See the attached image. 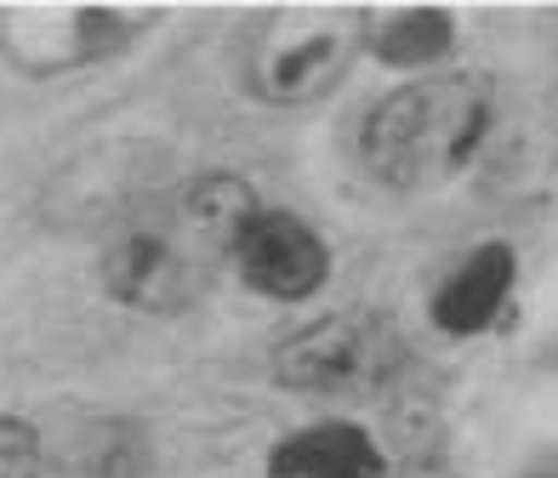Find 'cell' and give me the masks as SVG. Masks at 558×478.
<instances>
[{
  "mask_svg": "<svg viewBox=\"0 0 558 478\" xmlns=\"http://www.w3.org/2000/svg\"><path fill=\"white\" fill-rule=\"evenodd\" d=\"M257 194L245 177H194L189 194L148 222H125L104 250V291L132 314H189L211 285V268L234 262L240 234L257 222Z\"/></svg>",
  "mask_w": 558,
  "mask_h": 478,
  "instance_id": "obj_1",
  "label": "cell"
},
{
  "mask_svg": "<svg viewBox=\"0 0 558 478\" xmlns=\"http://www.w3.org/2000/svg\"><path fill=\"white\" fill-rule=\"evenodd\" d=\"M490 132V86L478 74H422L371 103L360 160L388 188H439Z\"/></svg>",
  "mask_w": 558,
  "mask_h": 478,
  "instance_id": "obj_2",
  "label": "cell"
},
{
  "mask_svg": "<svg viewBox=\"0 0 558 478\" xmlns=\"http://www.w3.org/2000/svg\"><path fill=\"white\" fill-rule=\"evenodd\" d=\"M365 35L371 12H337V7L263 12L245 46V91L274 109L314 103L337 81H348L353 58L365 52Z\"/></svg>",
  "mask_w": 558,
  "mask_h": 478,
  "instance_id": "obj_3",
  "label": "cell"
},
{
  "mask_svg": "<svg viewBox=\"0 0 558 478\" xmlns=\"http://www.w3.org/2000/svg\"><path fill=\"white\" fill-rule=\"evenodd\" d=\"M143 29H160V12L132 7H0V58L29 81L109 63Z\"/></svg>",
  "mask_w": 558,
  "mask_h": 478,
  "instance_id": "obj_4",
  "label": "cell"
},
{
  "mask_svg": "<svg viewBox=\"0 0 558 478\" xmlns=\"http://www.w3.org/2000/svg\"><path fill=\"white\" fill-rule=\"evenodd\" d=\"M399 336L376 314H325L274 347V382L291 393L353 399L383 388L399 365Z\"/></svg>",
  "mask_w": 558,
  "mask_h": 478,
  "instance_id": "obj_5",
  "label": "cell"
},
{
  "mask_svg": "<svg viewBox=\"0 0 558 478\" xmlns=\"http://www.w3.org/2000/svg\"><path fill=\"white\" fill-rule=\"evenodd\" d=\"M234 273L268 302H308L331 273V245L291 211H257L234 245Z\"/></svg>",
  "mask_w": 558,
  "mask_h": 478,
  "instance_id": "obj_6",
  "label": "cell"
},
{
  "mask_svg": "<svg viewBox=\"0 0 558 478\" xmlns=\"http://www.w3.org/2000/svg\"><path fill=\"white\" fill-rule=\"evenodd\" d=\"M513 273H519V257L513 245H478L473 257L456 262V273L434 291V324L445 336H478L490 331V319L507 308V296H513Z\"/></svg>",
  "mask_w": 558,
  "mask_h": 478,
  "instance_id": "obj_7",
  "label": "cell"
},
{
  "mask_svg": "<svg viewBox=\"0 0 558 478\" xmlns=\"http://www.w3.org/2000/svg\"><path fill=\"white\" fill-rule=\"evenodd\" d=\"M268 478H388V462L360 421H314L268 450Z\"/></svg>",
  "mask_w": 558,
  "mask_h": 478,
  "instance_id": "obj_8",
  "label": "cell"
},
{
  "mask_svg": "<svg viewBox=\"0 0 558 478\" xmlns=\"http://www.w3.org/2000/svg\"><path fill=\"white\" fill-rule=\"evenodd\" d=\"M456 46V17L439 7H404V12H371L365 52H376L388 69H434Z\"/></svg>",
  "mask_w": 558,
  "mask_h": 478,
  "instance_id": "obj_9",
  "label": "cell"
},
{
  "mask_svg": "<svg viewBox=\"0 0 558 478\" xmlns=\"http://www.w3.org/2000/svg\"><path fill=\"white\" fill-rule=\"evenodd\" d=\"M40 467H46V444L35 421L0 416V478H40Z\"/></svg>",
  "mask_w": 558,
  "mask_h": 478,
  "instance_id": "obj_10",
  "label": "cell"
},
{
  "mask_svg": "<svg viewBox=\"0 0 558 478\" xmlns=\"http://www.w3.org/2000/svg\"><path fill=\"white\" fill-rule=\"evenodd\" d=\"M530 478H558V473H530Z\"/></svg>",
  "mask_w": 558,
  "mask_h": 478,
  "instance_id": "obj_11",
  "label": "cell"
}]
</instances>
